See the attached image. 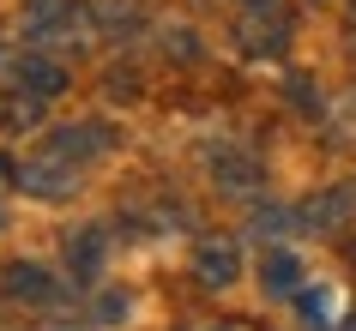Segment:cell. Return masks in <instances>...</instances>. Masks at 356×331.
Instances as JSON below:
<instances>
[{
  "instance_id": "obj_1",
  "label": "cell",
  "mask_w": 356,
  "mask_h": 331,
  "mask_svg": "<svg viewBox=\"0 0 356 331\" xmlns=\"http://www.w3.org/2000/svg\"><path fill=\"white\" fill-rule=\"evenodd\" d=\"M24 31L42 49H79V42L91 37V12L79 0H31L24 6Z\"/></svg>"
},
{
  "instance_id": "obj_2",
  "label": "cell",
  "mask_w": 356,
  "mask_h": 331,
  "mask_svg": "<svg viewBox=\"0 0 356 331\" xmlns=\"http://www.w3.org/2000/svg\"><path fill=\"white\" fill-rule=\"evenodd\" d=\"M19 187H24V193H37V199H73L79 163H67V157H55V151H42V157L19 163Z\"/></svg>"
},
{
  "instance_id": "obj_3",
  "label": "cell",
  "mask_w": 356,
  "mask_h": 331,
  "mask_svg": "<svg viewBox=\"0 0 356 331\" xmlns=\"http://www.w3.org/2000/svg\"><path fill=\"white\" fill-rule=\"evenodd\" d=\"M109 145H115V133L109 127H85V121H79V127H60L55 139H49V151L67 157V163H97Z\"/></svg>"
},
{
  "instance_id": "obj_4",
  "label": "cell",
  "mask_w": 356,
  "mask_h": 331,
  "mask_svg": "<svg viewBox=\"0 0 356 331\" xmlns=\"http://www.w3.org/2000/svg\"><path fill=\"white\" fill-rule=\"evenodd\" d=\"M236 247L229 241H200V253H193V277L206 283V289H229L236 283Z\"/></svg>"
},
{
  "instance_id": "obj_5",
  "label": "cell",
  "mask_w": 356,
  "mask_h": 331,
  "mask_svg": "<svg viewBox=\"0 0 356 331\" xmlns=\"http://www.w3.org/2000/svg\"><path fill=\"white\" fill-rule=\"evenodd\" d=\"M19 78H24V91H31V96H60V91H67V67L49 60V55H24L19 60Z\"/></svg>"
},
{
  "instance_id": "obj_6",
  "label": "cell",
  "mask_w": 356,
  "mask_h": 331,
  "mask_svg": "<svg viewBox=\"0 0 356 331\" xmlns=\"http://www.w3.org/2000/svg\"><path fill=\"white\" fill-rule=\"evenodd\" d=\"M6 295L13 301H55V277L42 271V265H13L6 271Z\"/></svg>"
},
{
  "instance_id": "obj_7",
  "label": "cell",
  "mask_w": 356,
  "mask_h": 331,
  "mask_svg": "<svg viewBox=\"0 0 356 331\" xmlns=\"http://www.w3.org/2000/svg\"><path fill=\"white\" fill-rule=\"evenodd\" d=\"M42 121V96L19 91V96H0V133H24Z\"/></svg>"
},
{
  "instance_id": "obj_8",
  "label": "cell",
  "mask_w": 356,
  "mask_h": 331,
  "mask_svg": "<svg viewBox=\"0 0 356 331\" xmlns=\"http://www.w3.org/2000/svg\"><path fill=\"white\" fill-rule=\"evenodd\" d=\"M67 253H73V277H97L103 271V229H79Z\"/></svg>"
},
{
  "instance_id": "obj_9",
  "label": "cell",
  "mask_w": 356,
  "mask_h": 331,
  "mask_svg": "<svg viewBox=\"0 0 356 331\" xmlns=\"http://www.w3.org/2000/svg\"><path fill=\"white\" fill-rule=\"evenodd\" d=\"M302 283V265H296V253H266V289H296Z\"/></svg>"
},
{
  "instance_id": "obj_10",
  "label": "cell",
  "mask_w": 356,
  "mask_h": 331,
  "mask_svg": "<svg viewBox=\"0 0 356 331\" xmlns=\"http://www.w3.org/2000/svg\"><path fill=\"white\" fill-rule=\"evenodd\" d=\"M211 175H218V181H224V187H236V193H242V187H254V181H260V169L248 163V157H218V163H211Z\"/></svg>"
},
{
  "instance_id": "obj_11",
  "label": "cell",
  "mask_w": 356,
  "mask_h": 331,
  "mask_svg": "<svg viewBox=\"0 0 356 331\" xmlns=\"http://www.w3.org/2000/svg\"><path fill=\"white\" fill-rule=\"evenodd\" d=\"M332 127L356 139V91H350V96H338V109H332Z\"/></svg>"
},
{
  "instance_id": "obj_12",
  "label": "cell",
  "mask_w": 356,
  "mask_h": 331,
  "mask_svg": "<svg viewBox=\"0 0 356 331\" xmlns=\"http://www.w3.org/2000/svg\"><path fill=\"white\" fill-rule=\"evenodd\" d=\"M97 319H103V325H115V319H127V295H103V307H97Z\"/></svg>"
},
{
  "instance_id": "obj_13",
  "label": "cell",
  "mask_w": 356,
  "mask_h": 331,
  "mask_svg": "<svg viewBox=\"0 0 356 331\" xmlns=\"http://www.w3.org/2000/svg\"><path fill=\"white\" fill-rule=\"evenodd\" d=\"M200 331H248V325H200Z\"/></svg>"
},
{
  "instance_id": "obj_14",
  "label": "cell",
  "mask_w": 356,
  "mask_h": 331,
  "mask_svg": "<svg viewBox=\"0 0 356 331\" xmlns=\"http://www.w3.org/2000/svg\"><path fill=\"white\" fill-rule=\"evenodd\" d=\"M254 6H266V0H254Z\"/></svg>"
}]
</instances>
